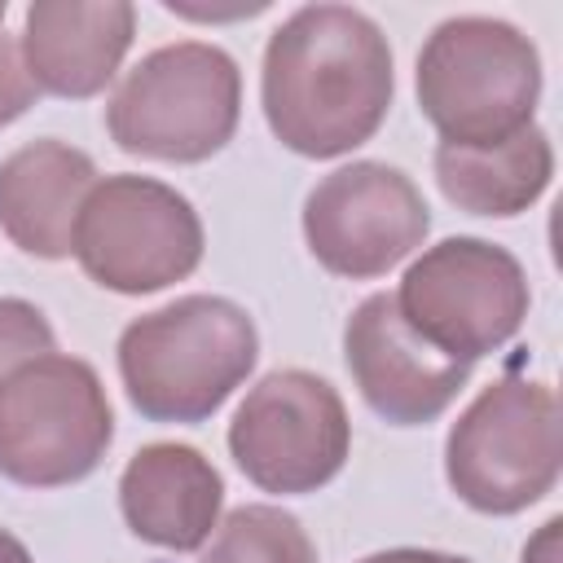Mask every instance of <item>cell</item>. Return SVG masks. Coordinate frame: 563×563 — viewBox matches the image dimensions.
Masks as SVG:
<instances>
[{
	"instance_id": "obj_1",
	"label": "cell",
	"mask_w": 563,
	"mask_h": 563,
	"mask_svg": "<svg viewBox=\"0 0 563 563\" xmlns=\"http://www.w3.org/2000/svg\"><path fill=\"white\" fill-rule=\"evenodd\" d=\"M391 92L387 35L352 4H303L264 44L260 106L290 154H352L383 128Z\"/></svg>"
},
{
	"instance_id": "obj_2",
	"label": "cell",
	"mask_w": 563,
	"mask_h": 563,
	"mask_svg": "<svg viewBox=\"0 0 563 563\" xmlns=\"http://www.w3.org/2000/svg\"><path fill=\"white\" fill-rule=\"evenodd\" d=\"M119 378L150 422H207L255 369L260 334L224 295H180L119 334Z\"/></svg>"
},
{
	"instance_id": "obj_3",
	"label": "cell",
	"mask_w": 563,
	"mask_h": 563,
	"mask_svg": "<svg viewBox=\"0 0 563 563\" xmlns=\"http://www.w3.org/2000/svg\"><path fill=\"white\" fill-rule=\"evenodd\" d=\"M418 106L444 145L493 150L532 128L541 101V53L501 18H444L418 53Z\"/></svg>"
},
{
	"instance_id": "obj_4",
	"label": "cell",
	"mask_w": 563,
	"mask_h": 563,
	"mask_svg": "<svg viewBox=\"0 0 563 563\" xmlns=\"http://www.w3.org/2000/svg\"><path fill=\"white\" fill-rule=\"evenodd\" d=\"M242 119V70L220 44L176 40L145 53L106 101V132L123 154L202 163Z\"/></svg>"
},
{
	"instance_id": "obj_5",
	"label": "cell",
	"mask_w": 563,
	"mask_h": 563,
	"mask_svg": "<svg viewBox=\"0 0 563 563\" xmlns=\"http://www.w3.org/2000/svg\"><path fill=\"white\" fill-rule=\"evenodd\" d=\"M559 396L541 378L488 383L449 427L444 479L479 515H519L541 501L563 462Z\"/></svg>"
},
{
	"instance_id": "obj_6",
	"label": "cell",
	"mask_w": 563,
	"mask_h": 563,
	"mask_svg": "<svg viewBox=\"0 0 563 563\" xmlns=\"http://www.w3.org/2000/svg\"><path fill=\"white\" fill-rule=\"evenodd\" d=\"M114 440L97 369L66 352L22 361L0 378V475L22 488L88 479Z\"/></svg>"
},
{
	"instance_id": "obj_7",
	"label": "cell",
	"mask_w": 563,
	"mask_h": 563,
	"mask_svg": "<svg viewBox=\"0 0 563 563\" xmlns=\"http://www.w3.org/2000/svg\"><path fill=\"white\" fill-rule=\"evenodd\" d=\"M391 299L422 343L466 365L506 347L532 303L523 264L506 246L462 233L427 246Z\"/></svg>"
},
{
	"instance_id": "obj_8",
	"label": "cell",
	"mask_w": 563,
	"mask_h": 563,
	"mask_svg": "<svg viewBox=\"0 0 563 563\" xmlns=\"http://www.w3.org/2000/svg\"><path fill=\"white\" fill-rule=\"evenodd\" d=\"M70 255L101 290L154 295L202 264V220L180 189L154 176H97Z\"/></svg>"
},
{
	"instance_id": "obj_9",
	"label": "cell",
	"mask_w": 563,
	"mask_h": 563,
	"mask_svg": "<svg viewBox=\"0 0 563 563\" xmlns=\"http://www.w3.org/2000/svg\"><path fill=\"white\" fill-rule=\"evenodd\" d=\"M352 449L343 396L308 369L264 374L229 422V453L238 471L282 497L325 488Z\"/></svg>"
},
{
	"instance_id": "obj_10",
	"label": "cell",
	"mask_w": 563,
	"mask_h": 563,
	"mask_svg": "<svg viewBox=\"0 0 563 563\" xmlns=\"http://www.w3.org/2000/svg\"><path fill=\"white\" fill-rule=\"evenodd\" d=\"M431 211L422 189L391 163L356 158L321 176L303 198L312 260L347 282H369L422 246Z\"/></svg>"
},
{
	"instance_id": "obj_11",
	"label": "cell",
	"mask_w": 563,
	"mask_h": 563,
	"mask_svg": "<svg viewBox=\"0 0 563 563\" xmlns=\"http://www.w3.org/2000/svg\"><path fill=\"white\" fill-rule=\"evenodd\" d=\"M343 361L361 400L391 427H427L440 418L475 369L422 343L387 290L352 308L343 325Z\"/></svg>"
},
{
	"instance_id": "obj_12",
	"label": "cell",
	"mask_w": 563,
	"mask_h": 563,
	"mask_svg": "<svg viewBox=\"0 0 563 563\" xmlns=\"http://www.w3.org/2000/svg\"><path fill=\"white\" fill-rule=\"evenodd\" d=\"M136 35L128 0H35L22 22V62L40 92L84 101L123 66Z\"/></svg>"
},
{
	"instance_id": "obj_13",
	"label": "cell",
	"mask_w": 563,
	"mask_h": 563,
	"mask_svg": "<svg viewBox=\"0 0 563 563\" xmlns=\"http://www.w3.org/2000/svg\"><path fill=\"white\" fill-rule=\"evenodd\" d=\"M224 479L194 444L158 440L128 457L119 475L123 523L158 550H202L220 523Z\"/></svg>"
},
{
	"instance_id": "obj_14",
	"label": "cell",
	"mask_w": 563,
	"mask_h": 563,
	"mask_svg": "<svg viewBox=\"0 0 563 563\" xmlns=\"http://www.w3.org/2000/svg\"><path fill=\"white\" fill-rule=\"evenodd\" d=\"M97 163L70 141L40 136L0 163V229L35 260H66Z\"/></svg>"
},
{
	"instance_id": "obj_15",
	"label": "cell",
	"mask_w": 563,
	"mask_h": 563,
	"mask_svg": "<svg viewBox=\"0 0 563 563\" xmlns=\"http://www.w3.org/2000/svg\"><path fill=\"white\" fill-rule=\"evenodd\" d=\"M550 176L554 145L537 123L493 150H457L444 141L435 145V185L466 216L510 220L550 189Z\"/></svg>"
},
{
	"instance_id": "obj_16",
	"label": "cell",
	"mask_w": 563,
	"mask_h": 563,
	"mask_svg": "<svg viewBox=\"0 0 563 563\" xmlns=\"http://www.w3.org/2000/svg\"><path fill=\"white\" fill-rule=\"evenodd\" d=\"M198 563H317V545L290 510L255 501L229 510L224 523H216Z\"/></svg>"
},
{
	"instance_id": "obj_17",
	"label": "cell",
	"mask_w": 563,
	"mask_h": 563,
	"mask_svg": "<svg viewBox=\"0 0 563 563\" xmlns=\"http://www.w3.org/2000/svg\"><path fill=\"white\" fill-rule=\"evenodd\" d=\"M44 352H57L48 317L26 299H0V378Z\"/></svg>"
},
{
	"instance_id": "obj_18",
	"label": "cell",
	"mask_w": 563,
	"mask_h": 563,
	"mask_svg": "<svg viewBox=\"0 0 563 563\" xmlns=\"http://www.w3.org/2000/svg\"><path fill=\"white\" fill-rule=\"evenodd\" d=\"M35 97H40V88L26 75L22 44L0 31V128H9L13 119H22L35 106Z\"/></svg>"
},
{
	"instance_id": "obj_19",
	"label": "cell",
	"mask_w": 563,
	"mask_h": 563,
	"mask_svg": "<svg viewBox=\"0 0 563 563\" xmlns=\"http://www.w3.org/2000/svg\"><path fill=\"white\" fill-rule=\"evenodd\" d=\"M559 532H563V519H545L541 532L523 545V563H559Z\"/></svg>"
},
{
	"instance_id": "obj_20",
	"label": "cell",
	"mask_w": 563,
	"mask_h": 563,
	"mask_svg": "<svg viewBox=\"0 0 563 563\" xmlns=\"http://www.w3.org/2000/svg\"><path fill=\"white\" fill-rule=\"evenodd\" d=\"M361 563H449V554L440 550H418V545H396V550H378Z\"/></svg>"
},
{
	"instance_id": "obj_21",
	"label": "cell",
	"mask_w": 563,
	"mask_h": 563,
	"mask_svg": "<svg viewBox=\"0 0 563 563\" xmlns=\"http://www.w3.org/2000/svg\"><path fill=\"white\" fill-rule=\"evenodd\" d=\"M0 563H35V559H31V550H26L13 532L0 528Z\"/></svg>"
},
{
	"instance_id": "obj_22",
	"label": "cell",
	"mask_w": 563,
	"mask_h": 563,
	"mask_svg": "<svg viewBox=\"0 0 563 563\" xmlns=\"http://www.w3.org/2000/svg\"><path fill=\"white\" fill-rule=\"evenodd\" d=\"M4 13H9V4H4V0H0V26H4Z\"/></svg>"
},
{
	"instance_id": "obj_23",
	"label": "cell",
	"mask_w": 563,
	"mask_h": 563,
	"mask_svg": "<svg viewBox=\"0 0 563 563\" xmlns=\"http://www.w3.org/2000/svg\"><path fill=\"white\" fill-rule=\"evenodd\" d=\"M449 563H471V559H462V554H449Z\"/></svg>"
}]
</instances>
